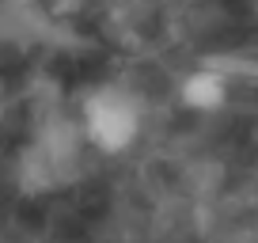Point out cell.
I'll return each instance as SVG.
<instances>
[{"label":"cell","mask_w":258,"mask_h":243,"mask_svg":"<svg viewBox=\"0 0 258 243\" xmlns=\"http://www.w3.org/2000/svg\"><path fill=\"white\" fill-rule=\"evenodd\" d=\"M80 137L103 156L133 148V141L141 137V103L118 84L91 88L80 106Z\"/></svg>","instance_id":"1"},{"label":"cell","mask_w":258,"mask_h":243,"mask_svg":"<svg viewBox=\"0 0 258 243\" xmlns=\"http://www.w3.org/2000/svg\"><path fill=\"white\" fill-rule=\"evenodd\" d=\"M178 103L190 106V110H220L228 103V80L217 73V69H198L190 73L182 84H178Z\"/></svg>","instance_id":"2"}]
</instances>
